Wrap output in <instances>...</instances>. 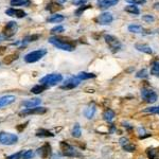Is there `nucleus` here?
Segmentation results:
<instances>
[{
	"label": "nucleus",
	"mask_w": 159,
	"mask_h": 159,
	"mask_svg": "<svg viewBox=\"0 0 159 159\" xmlns=\"http://www.w3.org/2000/svg\"><path fill=\"white\" fill-rule=\"evenodd\" d=\"M104 40L108 46L110 47V49H112V51H118L121 49V44L118 40V38H116L112 35H105Z\"/></svg>",
	"instance_id": "8"
},
{
	"label": "nucleus",
	"mask_w": 159,
	"mask_h": 159,
	"mask_svg": "<svg viewBox=\"0 0 159 159\" xmlns=\"http://www.w3.org/2000/svg\"><path fill=\"white\" fill-rule=\"evenodd\" d=\"M156 8H158V9H159V4H158V3L156 4Z\"/></svg>",
	"instance_id": "46"
},
{
	"label": "nucleus",
	"mask_w": 159,
	"mask_h": 159,
	"mask_svg": "<svg viewBox=\"0 0 159 159\" xmlns=\"http://www.w3.org/2000/svg\"><path fill=\"white\" fill-rule=\"evenodd\" d=\"M88 8H89L88 6H81V8L79 9V10H77V11H75V15H77V16H81V14H82V13H84V11L86 10V9H88Z\"/></svg>",
	"instance_id": "41"
},
{
	"label": "nucleus",
	"mask_w": 159,
	"mask_h": 159,
	"mask_svg": "<svg viewBox=\"0 0 159 159\" xmlns=\"http://www.w3.org/2000/svg\"><path fill=\"white\" fill-rule=\"evenodd\" d=\"M62 80H63V75L62 74H59V73H51V74H47L43 79H40V83L43 85H46L47 87H50L56 85Z\"/></svg>",
	"instance_id": "2"
},
{
	"label": "nucleus",
	"mask_w": 159,
	"mask_h": 159,
	"mask_svg": "<svg viewBox=\"0 0 159 159\" xmlns=\"http://www.w3.org/2000/svg\"><path fill=\"white\" fill-rule=\"evenodd\" d=\"M122 147H123L124 151L130 152V153H132V152L136 151V146H135V144H132V143H127V144H125V146H122Z\"/></svg>",
	"instance_id": "33"
},
{
	"label": "nucleus",
	"mask_w": 159,
	"mask_h": 159,
	"mask_svg": "<svg viewBox=\"0 0 159 159\" xmlns=\"http://www.w3.org/2000/svg\"><path fill=\"white\" fill-rule=\"evenodd\" d=\"M128 31L132 32V33L139 34L142 33L144 31V29L141 26H139V25H131V26H128Z\"/></svg>",
	"instance_id": "24"
},
{
	"label": "nucleus",
	"mask_w": 159,
	"mask_h": 159,
	"mask_svg": "<svg viewBox=\"0 0 159 159\" xmlns=\"http://www.w3.org/2000/svg\"><path fill=\"white\" fill-rule=\"evenodd\" d=\"M141 97L146 103H155L158 99V96L155 91H153L152 89H146L143 88L141 90Z\"/></svg>",
	"instance_id": "6"
},
{
	"label": "nucleus",
	"mask_w": 159,
	"mask_h": 159,
	"mask_svg": "<svg viewBox=\"0 0 159 159\" xmlns=\"http://www.w3.org/2000/svg\"><path fill=\"white\" fill-rule=\"evenodd\" d=\"M18 141V136L12 133L0 132V143L3 146H13Z\"/></svg>",
	"instance_id": "4"
},
{
	"label": "nucleus",
	"mask_w": 159,
	"mask_h": 159,
	"mask_svg": "<svg viewBox=\"0 0 159 159\" xmlns=\"http://www.w3.org/2000/svg\"><path fill=\"white\" fill-rule=\"evenodd\" d=\"M77 78L81 81L89 80V79H93V78H96V74H93V73H88V72H80Z\"/></svg>",
	"instance_id": "26"
},
{
	"label": "nucleus",
	"mask_w": 159,
	"mask_h": 159,
	"mask_svg": "<svg viewBox=\"0 0 159 159\" xmlns=\"http://www.w3.org/2000/svg\"><path fill=\"white\" fill-rule=\"evenodd\" d=\"M18 59V54L17 53H13V54H11V55H8L6 57H4V59H3V63L4 64H6V65H9V64H11V63H13L14 61H16V59Z\"/></svg>",
	"instance_id": "27"
},
{
	"label": "nucleus",
	"mask_w": 159,
	"mask_h": 159,
	"mask_svg": "<svg viewBox=\"0 0 159 159\" xmlns=\"http://www.w3.org/2000/svg\"><path fill=\"white\" fill-rule=\"evenodd\" d=\"M124 11L130 14H134V15H138L140 14V10L138 9V6H136L135 4H130V6H125L124 8Z\"/></svg>",
	"instance_id": "21"
},
{
	"label": "nucleus",
	"mask_w": 159,
	"mask_h": 159,
	"mask_svg": "<svg viewBox=\"0 0 159 159\" xmlns=\"http://www.w3.org/2000/svg\"><path fill=\"white\" fill-rule=\"evenodd\" d=\"M135 48L138 50V51L146 53V54H152V53H153L152 48L150 47V46H147V45H143V44H136Z\"/></svg>",
	"instance_id": "17"
},
{
	"label": "nucleus",
	"mask_w": 159,
	"mask_h": 159,
	"mask_svg": "<svg viewBox=\"0 0 159 159\" xmlns=\"http://www.w3.org/2000/svg\"><path fill=\"white\" fill-rule=\"evenodd\" d=\"M151 74L155 75V77H158L159 75V62L153 63L152 68H151Z\"/></svg>",
	"instance_id": "29"
},
{
	"label": "nucleus",
	"mask_w": 159,
	"mask_h": 159,
	"mask_svg": "<svg viewBox=\"0 0 159 159\" xmlns=\"http://www.w3.org/2000/svg\"><path fill=\"white\" fill-rule=\"evenodd\" d=\"M156 154H157V152H156V150L154 149H149L147 150V157L150 159H154L156 157Z\"/></svg>",
	"instance_id": "37"
},
{
	"label": "nucleus",
	"mask_w": 159,
	"mask_h": 159,
	"mask_svg": "<svg viewBox=\"0 0 159 159\" xmlns=\"http://www.w3.org/2000/svg\"><path fill=\"white\" fill-rule=\"evenodd\" d=\"M116 117V114H115L114 110L112 109H106L104 112H103V119L107 122H110L114 120V118Z\"/></svg>",
	"instance_id": "18"
},
{
	"label": "nucleus",
	"mask_w": 159,
	"mask_h": 159,
	"mask_svg": "<svg viewBox=\"0 0 159 159\" xmlns=\"http://www.w3.org/2000/svg\"><path fill=\"white\" fill-rule=\"evenodd\" d=\"M146 112H152V114H158L159 115V106L157 107H150L146 109Z\"/></svg>",
	"instance_id": "39"
},
{
	"label": "nucleus",
	"mask_w": 159,
	"mask_h": 159,
	"mask_svg": "<svg viewBox=\"0 0 159 159\" xmlns=\"http://www.w3.org/2000/svg\"><path fill=\"white\" fill-rule=\"evenodd\" d=\"M119 142H120V144H121L122 146H125V144L130 143V141H128V139H127V138H125V137H123V138H120Z\"/></svg>",
	"instance_id": "42"
},
{
	"label": "nucleus",
	"mask_w": 159,
	"mask_h": 159,
	"mask_svg": "<svg viewBox=\"0 0 159 159\" xmlns=\"http://www.w3.org/2000/svg\"><path fill=\"white\" fill-rule=\"evenodd\" d=\"M37 154L43 159L48 158L51 155V146H50L49 143H45L43 146H40V149L37 150Z\"/></svg>",
	"instance_id": "11"
},
{
	"label": "nucleus",
	"mask_w": 159,
	"mask_h": 159,
	"mask_svg": "<svg viewBox=\"0 0 159 159\" xmlns=\"http://www.w3.org/2000/svg\"><path fill=\"white\" fill-rule=\"evenodd\" d=\"M40 102H41V100L40 99H37V98L29 99V100L22 102V105L27 108H33V107H37V106L40 104Z\"/></svg>",
	"instance_id": "15"
},
{
	"label": "nucleus",
	"mask_w": 159,
	"mask_h": 159,
	"mask_svg": "<svg viewBox=\"0 0 159 159\" xmlns=\"http://www.w3.org/2000/svg\"><path fill=\"white\" fill-rule=\"evenodd\" d=\"M80 82L81 80H79L78 78H70L65 82V85L61 86V89H72L77 87L80 84Z\"/></svg>",
	"instance_id": "12"
},
{
	"label": "nucleus",
	"mask_w": 159,
	"mask_h": 159,
	"mask_svg": "<svg viewBox=\"0 0 159 159\" xmlns=\"http://www.w3.org/2000/svg\"><path fill=\"white\" fill-rule=\"evenodd\" d=\"M11 6H22V4L27 3V0H11Z\"/></svg>",
	"instance_id": "36"
},
{
	"label": "nucleus",
	"mask_w": 159,
	"mask_h": 159,
	"mask_svg": "<svg viewBox=\"0 0 159 159\" xmlns=\"http://www.w3.org/2000/svg\"><path fill=\"white\" fill-rule=\"evenodd\" d=\"M57 2H59V4H63V3H65L66 2V0H57Z\"/></svg>",
	"instance_id": "45"
},
{
	"label": "nucleus",
	"mask_w": 159,
	"mask_h": 159,
	"mask_svg": "<svg viewBox=\"0 0 159 159\" xmlns=\"http://www.w3.org/2000/svg\"><path fill=\"white\" fill-rule=\"evenodd\" d=\"M47 112L46 107H33V108H27V109L22 110L19 112V116H28V115H43Z\"/></svg>",
	"instance_id": "10"
},
{
	"label": "nucleus",
	"mask_w": 159,
	"mask_h": 159,
	"mask_svg": "<svg viewBox=\"0 0 159 159\" xmlns=\"http://www.w3.org/2000/svg\"><path fill=\"white\" fill-rule=\"evenodd\" d=\"M126 2H128V3L131 4H143L146 3V0H125Z\"/></svg>",
	"instance_id": "40"
},
{
	"label": "nucleus",
	"mask_w": 159,
	"mask_h": 159,
	"mask_svg": "<svg viewBox=\"0 0 159 159\" xmlns=\"http://www.w3.org/2000/svg\"><path fill=\"white\" fill-rule=\"evenodd\" d=\"M49 43L52 44L57 49L65 50V51H72L75 48L74 41L67 37H62V36H53L49 38Z\"/></svg>",
	"instance_id": "1"
},
{
	"label": "nucleus",
	"mask_w": 159,
	"mask_h": 159,
	"mask_svg": "<svg viewBox=\"0 0 159 159\" xmlns=\"http://www.w3.org/2000/svg\"><path fill=\"white\" fill-rule=\"evenodd\" d=\"M64 19H65V17H64L63 15H61V14H54V15H52L51 17L48 18V21H49V22H55V24H59V22L63 21Z\"/></svg>",
	"instance_id": "22"
},
{
	"label": "nucleus",
	"mask_w": 159,
	"mask_h": 159,
	"mask_svg": "<svg viewBox=\"0 0 159 159\" xmlns=\"http://www.w3.org/2000/svg\"><path fill=\"white\" fill-rule=\"evenodd\" d=\"M61 147H62V151H63L64 156H67V157H81V156H82V154L79 153L74 147L69 146L66 142H62Z\"/></svg>",
	"instance_id": "5"
},
{
	"label": "nucleus",
	"mask_w": 159,
	"mask_h": 159,
	"mask_svg": "<svg viewBox=\"0 0 159 159\" xmlns=\"http://www.w3.org/2000/svg\"><path fill=\"white\" fill-rule=\"evenodd\" d=\"M81 135H82V130H81V126L79 123L74 124V127L72 130V136L74 138H80Z\"/></svg>",
	"instance_id": "28"
},
{
	"label": "nucleus",
	"mask_w": 159,
	"mask_h": 159,
	"mask_svg": "<svg viewBox=\"0 0 159 159\" xmlns=\"http://www.w3.org/2000/svg\"><path fill=\"white\" fill-rule=\"evenodd\" d=\"M14 101H15V97L14 96H4V97H2V98H0V108L12 104Z\"/></svg>",
	"instance_id": "16"
},
{
	"label": "nucleus",
	"mask_w": 159,
	"mask_h": 159,
	"mask_svg": "<svg viewBox=\"0 0 159 159\" xmlns=\"http://www.w3.org/2000/svg\"><path fill=\"white\" fill-rule=\"evenodd\" d=\"M86 1L87 0H72V3L75 6H83Z\"/></svg>",
	"instance_id": "44"
},
{
	"label": "nucleus",
	"mask_w": 159,
	"mask_h": 159,
	"mask_svg": "<svg viewBox=\"0 0 159 159\" xmlns=\"http://www.w3.org/2000/svg\"><path fill=\"white\" fill-rule=\"evenodd\" d=\"M94 114H96V106L94 105H91V106H88V107L85 109L84 112V115L87 119H93Z\"/></svg>",
	"instance_id": "19"
},
{
	"label": "nucleus",
	"mask_w": 159,
	"mask_h": 159,
	"mask_svg": "<svg viewBox=\"0 0 159 159\" xmlns=\"http://www.w3.org/2000/svg\"><path fill=\"white\" fill-rule=\"evenodd\" d=\"M64 27L63 26H57V27H54L53 29L51 30V33L52 34H56V33H61V32H64Z\"/></svg>",
	"instance_id": "38"
},
{
	"label": "nucleus",
	"mask_w": 159,
	"mask_h": 159,
	"mask_svg": "<svg viewBox=\"0 0 159 159\" xmlns=\"http://www.w3.org/2000/svg\"><path fill=\"white\" fill-rule=\"evenodd\" d=\"M36 136L37 137H53L54 136V134H52L50 131L48 130H44V128H40V130H38L37 132H36Z\"/></svg>",
	"instance_id": "23"
},
{
	"label": "nucleus",
	"mask_w": 159,
	"mask_h": 159,
	"mask_svg": "<svg viewBox=\"0 0 159 159\" xmlns=\"http://www.w3.org/2000/svg\"><path fill=\"white\" fill-rule=\"evenodd\" d=\"M114 20V17H112V14L109 12H104L99 15V17L97 18V22L101 26H107V25H110Z\"/></svg>",
	"instance_id": "9"
},
{
	"label": "nucleus",
	"mask_w": 159,
	"mask_h": 159,
	"mask_svg": "<svg viewBox=\"0 0 159 159\" xmlns=\"http://www.w3.org/2000/svg\"><path fill=\"white\" fill-rule=\"evenodd\" d=\"M46 54H47V51H46L45 49L35 50V51H32L25 55V62L28 64L35 63V62L40 61V59H43Z\"/></svg>",
	"instance_id": "3"
},
{
	"label": "nucleus",
	"mask_w": 159,
	"mask_h": 159,
	"mask_svg": "<svg viewBox=\"0 0 159 159\" xmlns=\"http://www.w3.org/2000/svg\"><path fill=\"white\" fill-rule=\"evenodd\" d=\"M61 9H62V6H61V4H59V2H50V3L47 6V8H46V10L49 11V12H51V13H54V12H56V11L61 10Z\"/></svg>",
	"instance_id": "20"
},
{
	"label": "nucleus",
	"mask_w": 159,
	"mask_h": 159,
	"mask_svg": "<svg viewBox=\"0 0 159 159\" xmlns=\"http://www.w3.org/2000/svg\"><path fill=\"white\" fill-rule=\"evenodd\" d=\"M47 88H48V87L46 86V85L38 84V85H35V86H34L33 88L31 89V91L33 93H35V94H38V93H41L43 91H45Z\"/></svg>",
	"instance_id": "25"
},
{
	"label": "nucleus",
	"mask_w": 159,
	"mask_h": 159,
	"mask_svg": "<svg viewBox=\"0 0 159 159\" xmlns=\"http://www.w3.org/2000/svg\"><path fill=\"white\" fill-rule=\"evenodd\" d=\"M28 123H29V122H26V123H25V124H19V125H18L17 127H16V128H17L18 132H22V131H24L25 128L27 127Z\"/></svg>",
	"instance_id": "43"
},
{
	"label": "nucleus",
	"mask_w": 159,
	"mask_h": 159,
	"mask_svg": "<svg viewBox=\"0 0 159 159\" xmlns=\"http://www.w3.org/2000/svg\"><path fill=\"white\" fill-rule=\"evenodd\" d=\"M22 154H24V152L20 151V152H18V153H16V154H13V155H11V156H8L6 159H21L22 158Z\"/></svg>",
	"instance_id": "35"
},
{
	"label": "nucleus",
	"mask_w": 159,
	"mask_h": 159,
	"mask_svg": "<svg viewBox=\"0 0 159 159\" xmlns=\"http://www.w3.org/2000/svg\"><path fill=\"white\" fill-rule=\"evenodd\" d=\"M142 20L146 22H153L155 20V17L153 15H150V14H146V15L142 16Z\"/></svg>",
	"instance_id": "34"
},
{
	"label": "nucleus",
	"mask_w": 159,
	"mask_h": 159,
	"mask_svg": "<svg viewBox=\"0 0 159 159\" xmlns=\"http://www.w3.org/2000/svg\"><path fill=\"white\" fill-rule=\"evenodd\" d=\"M136 77L139 78V79H146V78L149 77V72H147L146 69H142V70L138 71Z\"/></svg>",
	"instance_id": "30"
},
{
	"label": "nucleus",
	"mask_w": 159,
	"mask_h": 159,
	"mask_svg": "<svg viewBox=\"0 0 159 159\" xmlns=\"http://www.w3.org/2000/svg\"><path fill=\"white\" fill-rule=\"evenodd\" d=\"M6 14L12 17H17V18H22L27 15V13L24 10H18V9H9L6 11Z\"/></svg>",
	"instance_id": "13"
},
{
	"label": "nucleus",
	"mask_w": 159,
	"mask_h": 159,
	"mask_svg": "<svg viewBox=\"0 0 159 159\" xmlns=\"http://www.w3.org/2000/svg\"><path fill=\"white\" fill-rule=\"evenodd\" d=\"M33 156H34V152L32 151V150H28V151H26L24 154H22L21 159H32Z\"/></svg>",
	"instance_id": "32"
},
{
	"label": "nucleus",
	"mask_w": 159,
	"mask_h": 159,
	"mask_svg": "<svg viewBox=\"0 0 159 159\" xmlns=\"http://www.w3.org/2000/svg\"><path fill=\"white\" fill-rule=\"evenodd\" d=\"M119 2V0H97L99 8L101 9H108L110 6H115Z\"/></svg>",
	"instance_id": "14"
},
{
	"label": "nucleus",
	"mask_w": 159,
	"mask_h": 159,
	"mask_svg": "<svg viewBox=\"0 0 159 159\" xmlns=\"http://www.w3.org/2000/svg\"><path fill=\"white\" fill-rule=\"evenodd\" d=\"M40 38V35L38 34H34V35H29L25 38V43H31V41H35Z\"/></svg>",
	"instance_id": "31"
},
{
	"label": "nucleus",
	"mask_w": 159,
	"mask_h": 159,
	"mask_svg": "<svg viewBox=\"0 0 159 159\" xmlns=\"http://www.w3.org/2000/svg\"><path fill=\"white\" fill-rule=\"evenodd\" d=\"M18 30V26L15 21H10L6 24V26L4 27L3 31H2V34H3L4 37L9 38L12 37L13 35H15V33Z\"/></svg>",
	"instance_id": "7"
}]
</instances>
